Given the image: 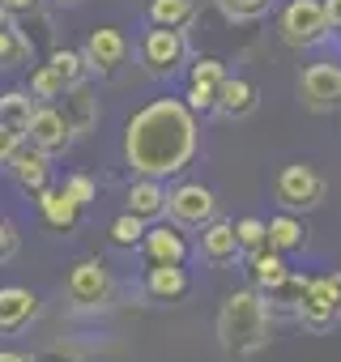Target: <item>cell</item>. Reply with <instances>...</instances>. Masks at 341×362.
<instances>
[{
    "label": "cell",
    "instance_id": "39",
    "mask_svg": "<svg viewBox=\"0 0 341 362\" xmlns=\"http://www.w3.org/2000/svg\"><path fill=\"white\" fill-rule=\"evenodd\" d=\"M0 5H5L13 18H22V13H35L39 9V0H0Z\"/></svg>",
    "mask_w": 341,
    "mask_h": 362
},
{
    "label": "cell",
    "instance_id": "24",
    "mask_svg": "<svg viewBox=\"0 0 341 362\" xmlns=\"http://www.w3.org/2000/svg\"><path fill=\"white\" fill-rule=\"evenodd\" d=\"M30 56H35V43H30L22 30H18V22L0 26V73H9V69H22Z\"/></svg>",
    "mask_w": 341,
    "mask_h": 362
},
{
    "label": "cell",
    "instance_id": "1",
    "mask_svg": "<svg viewBox=\"0 0 341 362\" xmlns=\"http://www.w3.org/2000/svg\"><path fill=\"white\" fill-rule=\"evenodd\" d=\"M197 145L201 128L184 98H154L124 128V162L145 179H175L184 166H192Z\"/></svg>",
    "mask_w": 341,
    "mask_h": 362
},
{
    "label": "cell",
    "instance_id": "15",
    "mask_svg": "<svg viewBox=\"0 0 341 362\" xmlns=\"http://www.w3.org/2000/svg\"><path fill=\"white\" fill-rule=\"evenodd\" d=\"M201 256L209 260V264H235L243 252H239V239H235V222H222V218H214V222H205L201 226Z\"/></svg>",
    "mask_w": 341,
    "mask_h": 362
},
{
    "label": "cell",
    "instance_id": "40",
    "mask_svg": "<svg viewBox=\"0 0 341 362\" xmlns=\"http://www.w3.org/2000/svg\"><path fill=\"white\" fill-rule=\"evenodd\" d=\"M324 281H328V290H333V298H337V311H341V273H328Z\"/></svg>",
    "mask_w": 341,
    "mask_h": 362
},
{
    "label": "cell",
    "instance_id": "25",
    "mask_svg": "<svg viewBox=\"0 0 341 362\" xmlns=\"http://www.w3.org/2000/svg\"><path fill=\"white\" fill-rule=\"evenodd\" d=\"M197 18V0H149V26L184 30Z\"/></svg>",
    "mask_w": 341,
    "mask_h": 362
},
{
    "label": "cell",
    "instance_id": "8",
    "mask_svg": "<svg viewBox=\"0 0 341 362\" xmlns=\"http://www.w3.org/2000/svg\"><path fill=\"white\" fill-rule=\"evenodd\" d=\"M299 98L307 111L324 115V111H337L341 107V69L337 64H311L303 69L299 77Z\"/></svg>",
    "mask_w": 341,
    "mask_h": 362
},
{
    "label": "cell",
    "instance_id": "34",
    "mask_svg": "<svg viewBox=\"0 0 341 362\" xmlns=\"http://www.w3.org/2000/svg\"><path fill=\"white\" fill-rule=\"evenodd\" d=\"M64 192H69V197H73L81 209L98 201V184H94L90 175H69V179H64Z\"/></svg>",
    "mask_w": 341,
    "mask_h": 362
},
{
    "label": "cell",
    "instance_id": "7",
    "mask_svg": "<svg viewBox=\"0 0 341 362\" xmlns=\"http://www.w3.org/2000/svg\"><path fill=\"white\" fill-rule=\"evenodd\" d=\"M166 218L175 222L180 230H201L205 222L218 218V197L205 188V184H175L166 192Z\"/></svg>",
    "mask_w": 341,
    "mask_h": 362
},
{
    "label": "cell",
    "instance_id": "21",
    "mask_svg": "<svg viewBox=\"0 0 341 362\" xmlns=\"http://www.w3.org/2000/svg\"><path fill=\"white\" fill-rule=\"evenodd\" d=\"M35 107H39V98L30 90H5V94H0V124H9V128H18L26 136Z\"/></svg>",
    "mask_w": 341,
    "mask_h": 362
},
{
    "label": "cell",
    "instance_id": "36",
    "mask_svg": "<svg viewBox=\"0 0 341 362\" xmlns=\"http://www.w3.org/2000/svg\"><path fill=\"white\" fill-rule=\"evenodd\" d=\"M18 247H22V235H18V226L0 218V264H9V260L18 256Z\"/></svg>",
    "mask_w": 341,
    "mask_h": 362
},
{
    "label": "cell",
    "instance_id": "37",
    "mask_svg": "<svg viewBox=\"0 0 341 362\" xmlns=\"http://www.w3.org/2000/svg\"><path fill=\"white\" fill-rule=\"evenodd\" d=\"M26 136L18 132V128H9V124H0V166H5L13 153H18V145H22Z\"/></svg>",
    "mask_w": 341,
    "mask_h": 362
},
{
    "label": "cell",
    "instance_id": "43",
    "mask_svg": "<svg viewBox=\"0 0 341 362\" xmlns=\"http://www.w3.org/2000/svg\"><path fill=\"white\" fill-rule=\"evenodd\" d=\"M56 5H81V0H56Z\"/></svg>",
    "mask_w": 341,
    "mask_h": 362
},
{
    "label": "cell",
    "instance_id": "20",
    "mask_svg": "<svg viewBox=\"0 0 341 362\" xmlns=\"http://www.w3.org/2000/svg\"><path fill=\"white\" fill-rule=\"evenodd\" d=\"M145 290H149L158 303H180V298L192 290V281H188L184 264H149V273H145Z\"/></svg>",
    "mask_w": 341,
    "mask_h": 362
},
{
    "label": "cell",
    "instance_id": "29",
    "mask_svg": "<svg viewBox=\"0 0 341 362\" xmlns=\"http://www.w3.org/2000/svg\"><path fill=\"white\" fill-rule=\"evenodd\" d=\"M145 226H149V222H141L137 214H128V209H124V214L111 222V230H107V235H111V243H115V247H141Z\"/></svg>",
    "mask_w": 341,
    "mask_h": 362
},
{
    "label": "cell",
    "instance_id": "13",
    "mask_svg": "<svg viewBox=\"0 0 341 362\" xmlns=\"http://www.w3.org/2000/svg\"><path fill=\"white\" fill-rule=\"evenodd\" d=\"M56 111L64 115V124H69L73 136H90L94 124H98V98H94V90H90L86 81L69 86V90L60 94V107H56Z\"/></svg>",
    "mask_w": 341,
    "mask_h": 362
},
{
    "label": "cell",
    "instance_id": "31",
    "mask_svg": "<svg viewBox=\"0 0 341 362\" xmlns=\"http://www.w3.org/2000/svg\"><path fill=\"white\" fill-rule=\"evenodd\" d=\"M222 9L231 22H260L273 9V0H222Z\"/></svg>",
    "mask_w": 341,
    "mask_h": 362
},
{
    "label": "cell",
    "instance_id": "42",
    "mask_svg": "<svg viewBox=\"0 0 341 362\" xmlns=\"http://www.w3.org/2000/svg\"><path fill=\"white\" fill-rule=\"evenodd\" d=\"M9 22H13V13H9L5 5H0V26H9Z\"/></svg>",
    "mask_w": 341,
    "mask_h": 362
},
{
    "label": "cell",
    "instance_id": "18",
    "mask_svg": "<svg viewBox=\"0 0 341 362\" xmlns=\"http://www.w3.org/2000/svg\"><path fill=\"white\" fill-rule=\"evenodd\" d=\"M124 209L137 214L141 222H158V218L166 214V188H162V179H145V175H137V179H132V188H128Z\"/></svg>",
    "mask_w": 341,
    "mask_h": 362
},
{
    "label": "cell",
    "instance_id": "17",
    "mask_svg": "<svg viewBox=\"0 0 341 362\" xmlns=\"http://www.w3.org/2000/svg\"><path fill=\"white\" fill-rule=\"evenodd\" d=\"M35 201H39V214H43V222L52 226V230H77V222H81V205L64 192V188H43V192H35Z\"/></svg>",
    "mask_w": 341,
    "mask_h": 362
},
{
    "label": "cell",
    "instance_id": "26",
    "mask_svg": "<svg viewBox=\"0 0 341 362\" xmlns=\"http://www.w3.org/2000/svg\"><path fill=\"white\" fill-rule=\"evenodd\" d=\"M307 281L311 277H299V273H286L273 290H265V303H269V311L277 307V311H294L299 307V298H303V290H307Z\"/></svg>",
    "mask_w": 341,
    "mask_h": 362
},
{
    "label": "cell",
    "instance_id": "38",
    "mask_svg": "<svg viewBox=\"0 0 341 362\" xmlns=\"http://www.w3.org/2000/svg\"><path fill=\"white\" fill-rule=\"evenodd\" d=\"M324 5V18H328V30H341V0H320Z\"/></svg>",
    "mask_w": 341,
    "mask_h": 362
},
{
    "label": "cell",
    "instance_id": "44",
    "mask_svg": "<svg viewBox=\"0 0 341 362\" xmlns=\"http://www.w3.org/2000/svg\"><path fill=\"white\" fill-rule=\"evenodd\" d=\"M337 111H341V107H337Z\"/></svg>",
    "mask_w": 341,
    "mask_h": 362
},
{
    "label": "cell",
    "instance_id": "12",
    "mask_svg": "<svg viewBox=\"0 0 341 362\" xmlns=\"http://www.w3.org/2000/svg\"><path fill=\"white\" fill-rule=\"evenodd\" d=\"M5 170L18 179V188H26V192L35 197V192H43V188L52 184V153H43V149H35L30 141H22L18 153L5 162Z\"/></svg>",
    "mask_w": 341,
    "mask_h": 362
},
{
    "label": "cell",
    "instance_id": "22",
    "mask_svg": "<svg viewBox=\"0 0 341 362\" xmlns=\"http://www.w3.org/2000/svg\"><path fill=\"white\" fill-rule=\"evenodd\" d=\"M286 273H290V269H286L282 252H273V247H265V252L248 256V277H252V286H256L260 294H265V290H273Z\"/></svg>",
    "mask_w": 341,
    "mask_h": 362
},
{
    "label": "cell",
    "instance_id": "3",
    "mask_svg": "<svg viewBox=\"0 0 341 362\" xmlns=\"http://www.w3.org/2000/svg\"><path fill=\"white\" fill-rule=\"evenodd\" d=\"M64 298L73 311H103L115 298V277L103 260H77L64 277Z\"/></svg>",
    "mask_w": 341,
    "mask_h": 362
},
{
    "label": "cell",
    "instance_id": "14",
    "mask_svg": "<svg viewBox=\"0 0 341 362\" xmlns=\"http://www.w3.org/2000/svg\"><path fill=\"white\" fill-rule=\"evenodd\" d=\"M141 252L149 264H184L188 260V239L180 235V226H145L141 235Z\"/></svg>",
    "mask_w": 341,
    "mask_h": 362
},
{
    "label": "cell",
    "instance_id": "28",
    "mask_svg": "<svg viewBox=\"0 0 341 362\" xmlns=\"http://www.w3.org/2000/svg\"><path fill=\"white\" fill-rule=\"evenodd\" d=\"M235 239H239V252H243V256H256V252L269 247V222L243 218V222H235Z\"/></svg>",
    "mask_w": 341,
    "mask_h": 362
},
{
    "label": "cell",
    "instance_id": "27",
    "mask_svg": "<svg viewBox=\"0 0 341 362\" xmlns=\"http://www.w3.org/2000/svg\"><path fill=\"white\" fill-rule=\"evenodd\" d=\"M26 90H30L39 103H56V98L69 90V81H64V77H60L52 64H39V69L30 73V86H26Z\"/></svg>",
    "mask_w": 341,
    "mask_h": 362
},
{
    "label": "cell",
    "instance_id": "5",
    "mask_svg": "<svg viewBox=\"0 0 341 362\" xmlns=\"http://www.w3.org/2000/svg\"><path fill=\"white\" fill-rule=\"evenodd\" d=\"M277 35L286 47H316L328 39V18H324V5L320 0H290L277 18Z\"/></svg>",
    "mask_w": 341,
    "mask_h": 362
},
{
    "label": "cell",
    "instance_id": "16",
    "mask_svg": "<svg viewBox=\"0 0 341 362\" xmlns=\"http://www.w3.org/2000/svg\"><path fill=\"white\" fill-rule=\"evenodd\" d=\"M35 315H39V294L35 290H22V286L0 290V332H22Z\"/></svg>",
    "mask_w": 341,
    "mask_h": 362
},
{
    "label": "cell",
    "instance_id": "32",
    "mask_svg": "<svg viewBox=\"0 0 341 362\" xmlns=\"http://www.w3.org/2000/svg\"><path fill=\"white\" fill-rule=\"evenodd\" d=\"M188 81H192V86H214V90H218V86L226 81V64H222V60H214V56H205V60H197V64H192Z\"/></svg>",
    "mask_w": 341,
    "mask_h": 362
},
{
    "label": "cell",
    "instance_id": "33",
    "mask_svg": "<svg viewBox=\"0 0 341 362\" xmlns=\"http://www.w3.org/2000/svg\"><path fill=\"white\" fill-rule=\"evenodd\" d=\"M184 103H188L192 115H214V107H218V90H214V86H192V81H188Z\"/></svg>",
    "mask_w": 341,
    "mask_h": 362
},
{
    "label": "cell",
    "instance_id": "10",
    "mask_svg": "<svg viewBox=\"0 0 341 362\" xmlns=\"http://www.w3.org/2000/svg\"><path fill=\"white\" fill-rule=\"evenodd\" d=\"M26 141L35 145V149H43V153H69L73 149V132H69V124H64V115L56 111V103H39L35 107V115H30V128H26Z\"/></svg>",
    "mask_w": 341,
    "mask_h": 362
},
{
    "label": "cell",
    "instance_id": "19",
    "mask_svg": "<svg viewBox=\"0 0 341 362\" xmlns=\"http://www.w3.org/2000/svg\"><path fill=\"white\" fill-rule=\"evenodd\" d=\"M256 103H260V90L248 81V77H226L222 86H218V115H226V119H248L252 111H256Z\"/></svg>",
    "mask_w": 341,
    "mask_h": 362
},
{
    "label": "cell",
    "instance_id": "11",
    "mask_svg": "<svg viewBox=\"0 0 341 362\" xmlns=\"http://www.w3.org/2000/svg\"><path fill=\"white\" fill-rule=\"evenodd\" d=\"M294 315H299L303 328H311V332H328V328H337L341 311H337V298H333V290H328L324 277H311V281H307V290H303Z\"/></svg>",
    "mask_w": 341,
    "mask_h": 362
},
{
    "label": "cell",
    "instance_id": "30",
    "mask_svg": "<svg viewBox=\"0 0 341 362\" xmlns=\"http://www.w3.org/2000/svg\"><path fill=\"white\" fill-rule=\"evenodd\" d=\"M47 64H52V69H56L69 86L86 81V73H90V69H86V60H81V52H69V47H56V52L47 56Z\"/></svg>",
    "mask_w": 341,
    "mask_h": 362
},
{
    "label": "cell",
    "instance_id": "6",
    "mask_svg": "<svg viewBox=\"0 0 341 362\" xmlns=\"http://www.w3.org/2000/svg\"><path fill=\"white\" fill-rule=\"evenodd\" d=\"M141 64L149 77H170V73H180L184 60H188V39L184 30H170V26H154L141 35Z\"/></svg>",
    "mask_w": 341,
    "mask_h": 362
},
{
    "label": "cell",
    "instance_id": "4",
    "mask_svg": "<svg viewBox=\"0 0 341 362\" xmlns=\"http://www.w3.org/2000/svg\"><path fill=\"white\" fill-rule=\"evenodd\" d=\"M324 192H328V184H324V175L316 170V166H307V162H290V166H282L277 170V179H273V197H277V205L282 209H316L320 201H324Z\"/></svg>",
    "mask_w": 341,
    "mask_h": 362
},
{
    "label": "cell",
    "instance_id": "23",
    "mask_svg": "<svg viewBox=\"0 0 341 362\" xmlns=\"http://www.w3.org/2000/svg\"><path fill=\"white\" fill-rule=\"evenodd\" d=\"M307 243V226L294 218V214H277V218H269V247L273 252H299Z\"/></svg>",
    "mask_w": 341,
    "mask_h": 362
},
{
    "label": "cell",
    "instance_id": "9",
    "mask_svg": "<svg viewBox=\"0 0 341 362\" xmlns=\"http://www.w3.org/2000/svg\"><path fill=\"white\" fill-rule=\"evenodd\" d=\"M81 60H86L90 73L111 77V73L128 60V39H124V30H115V26H98V30H90L86 47H81Z\"/></svg>",
    "mask_w": 341,
    "mask_h": 362
},
{
    "label": "cell",
    "instance_id": "41",
    "mask_svg": "<svg viewBox=\"0 0 341 362\" xmlns=\"http://www.w3.org/2000/svg\"><path fill=\"white\" fill-rule=\"evenodd\" d=\"M0 362H30V354H22V349H0Z\"/></svg>",
    "mask_w": 341,
    "mask_h": 362
},
{
    "label": "cell",
    "instance_id": "35",
    "mask_svg": "<svg viewBox=\"0 0 341 362\" xmlns=\"http://www.w3.org/2000/svg\"><path fill=\"white\" fill-rule=\"evenodd\" d=\"M30 362H86V358H81V349H77V345L56 341V345H43L39 354H30Z\"/></svg>",
    "mask_w": 341,
    "mask_h": 362
},
{
    "label": "cell",
    "instance_id": "2",
    "mask_svg": "<svg viewBox=\"0 0 341 362\" xmlns=\"http://www.w3.org/2000/svg\"><path fill=\"white\" fill-rule=\"evenodd\" d=\"M218 341L231 358H252L256 349L269 345V303L265 294L252 290H235L222 311H218Z\"/></svg>",
    "mask_w": 341,
    "mask_h": 362
}]
</instances>
